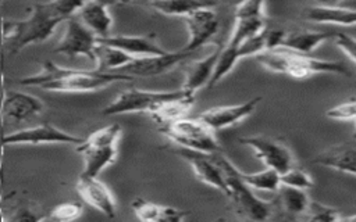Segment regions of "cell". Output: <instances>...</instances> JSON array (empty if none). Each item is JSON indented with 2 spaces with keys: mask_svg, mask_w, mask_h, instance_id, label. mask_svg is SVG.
Returning a JSON list of instances; mask_svg holds the SVG:
<instances>
[{
  "mask_svg": "<svg viewBox=\"0 0 356 222\" xmlns=\"http://www.w3.org/2000/svg\"><path fill=\"white\" fill-rule=\"evenodd\" d=\"M44 218L46 215L38 205L31 203H21L15 207L7 219H3V222H42Z\"/></svg>",
  "mask_w": 356,
  "mask_h": 222,
  "instance_id": "cell-31",
  "label": "cell"
},
{
  "mask_svg": "<svg viewBox=\"0 0 356 222\" xmlns=\"http://www.w3.org/2000/svg\"><path fill=\"white\" fill-rule=\"evenodd\" d=\"M239 143L250 147L254 155L266 165V168L277 171L280 175L296 166V160L292 150L281 140L264 135L245 136Z\"/></svg>",
  "mask_w": 356,
  "mask_h": 222,
  "instance_id": "cell-8",
  "label": "cell"
},
{
  "mask_svg": "<svg viewBox=\"0 0 356 222\" xmlns=\"http://www.w3.org/2000/svg\"><path fill=\"white\" fill-rule=\"evenodd\" d=\"M132 79L134 78L121 74L75 69L57 65L53 61H44L38 74L25 76L18 82L24 86H38L47 92L86 93L102 90L115 82H128Z\"/></svg>",
  "mask_w": 356,
  "mask_h": 222,
  "instance_id": "cell-2",
  "label": "cell"
},
{
  "mask_svg": "<svg viewBox=\"0 0 356 222\" xmlns=\"http://www.w3.org/2000/svg\"><path fill=\"white\" fill-rule=\"evenodd\" d=\"M334 35L335 33L332 32H318V31H305V29L285 32L281 47L289 49L300 54L310 56L320 44H323L330 39H334Z\"/></svg>",
  "mask_w": 356,
  "mask_h": 222,
  "instance_id": "cell-23",
  "label": "cell"
},
{
  "mask_svg": "<svg viewBox=\"0 0 356 222\" xmlns=\"http://www.w3.org/2000/svg\"><path fill=\"white\" fill-rule=\"evenodd\" d=\"M93 56H95L93 61L96 65L95 69L99 72H111V74H114L115 71H118L120 68L128 65L131 61L135 60L131 56L125 54L124 51L102 43H96Z\"/></svg>",
  "mask_w": 356,
  "mask_h": 222,
  "instance_id": "cell-25",
  "label": "cell"
},
{
  "mask_svg": "<svg viewBox=\"0 0 356 222\" xmlns=\"http://www.w3.org/2000/svg\"><path fill=\"white\" fill-rule=\"evenodd\" d=\"M43 110L44 104L33 94L8 89L1 96L0 112L6 123H19L33 119L40 115Z\"/></svg>",
  "mask_w": 356,
  "mask_h": 222,
  "instance_id": "cell-11",
  "label": "cell"
},
{
  "mask_svg": "<svg viewBox=\"0 0 356 222\" xmlns=\"http://www.w3.org/2000/svg\"><path fill=\"white\" fill-rule=\"evenodd\" d=\"M313 164L356 176V147L350 144H335L320 151Z\"/></svg>",
  "mask_w": 356,
  "mask_h": 222,
  "instance_id": "cell-20",
  "label": "cell"
},
{
  "mask_svg": "<svg viewBox=\"0 0 356 222\" xmlns=\"http://www.w3.org/2000/svg\"><path fill=\"white\" fill-rule=\"evenodd\" d=\"M191 56H192L191 53H185V51L179 50V51H167L163 56L135 58L128 65L120 68L114 74H121V75H127L131 78L159 76V75L167 74L168 71L174 69L177 65H179L182 61H185Z\"/></svg>",
  "mask_w": 356,
  "mask_h": 222,
  "instance_id": "cell-13",
  "label": "cell"
},
{
  "mask_svg": "<svg viewBox=\"0 0 356 222\" xmlns=\"http://www.w3.org/2000/svg\"><path fill=\"white\" fill-rule=\"evenodd\" d=\"M76 191L81 198L104 214L107 218H114L117 214V204L110 189L97 178L79 176L76 182Z\"/></svg>",
  "mask_w": 356,
  "mask_h": 222,
  "instance_id": "cell-17",
  "label": "cell"
},
{
  "mask_svg": "<svg viewBox=\"0 0 356 222\" xmlns=\"http://www.w3.org/2000/svg\"><path fill=\"white\" fill-rule=\"evenodd\" d=\"M0 178H1V162H0Z\"/></svg>",
  "mask_w": 356,
  "mask_h": 222,
  "instance_id": "cell-39",
  "label": "cell"
},
{
  "mask_svg": "<svg viewBox=\"0 0 356 222\" xmlns=\"http://www.w3.org/2000/svg\"><path fill=\"white\" fill-rule=\"evenodd\" d=\"M83 137L68 133L51 123L21 129L3 137V144H81Z\"/></svg>",
  "mask_w": 356,
  "mask_h": 222,
  "instance_id": "cell-10",
  "label": "cell"
},
{
  "mask_svg": "<svg viewBox=\"0 0 356 222\" xmlns=\"http://www.w3.org/2000/svg\"><path fill=\"white\" fill-rule=\"evenodd\" d=\"M221 49H222V46H218L210 54H207L203 58L195 61L186 69L185 80H184V85H182V90H185V92H188L191 94H195L199 89H202L203 86L209 85V82H210V79L213 76L216 64L218 61Z\"/></svg>",
  "mask_w": 356,
  "mask_h": 222,
  "instance_id": "cell-21",
  "label": "cell"
},
{
  "mask_svg": "<svg viewBox=\"0 0 356 222\" xmlns=\"http://www.w3.org/2000/svg\"><path fill=\"white\" fill-rule=\"evenodd\" d=\"M281 185L300 190H309L314 186V180L309 172L293 166L281 175Z\"/></svg>",
  "mask_w": 356,
  "mask_h": 222,
  "instance_id": "cell-33",
  "label": "cell"
},
{
  "mask_svg": "<svg viewBox=\"0 0 356 222\" xmlns=\"http://www.w3.org/2000/svg\"><path fill=\"white\" fill-rule=\"evenodd\" d=\"M211 1H192V0H168V1H150L147 6L157 11L159 14L168 17H182L185 18L191 12L211 6Z\"/></svg>",
  "mask_w": 356,
  "mask_h": 222,
  "instance_id": "cell-27",
  "label": "cell"
},
{
  "mask_svg": "<svg viewBox=\"0 0 356 222\" xmlns=\"http://www.w3.org/2000/svg\"><path fill=\"white\" fill-rule=\"evenodd\" d=\"M139 222H182L189 214L168 205H160L145 198H135L131 204Z\"/></svg>",
  "mask_w": 356,
  "mask_h": 222,
  "instance_id": "cell-22",
  "label": "cell"
},
{
  "mask_svg": "<svg viewBox=\"0 0 356 222\" xmlns=\"http://www.w3.org/2000/svg\"><path fill=\"white\" fill-rule=\"evenodd\" d=\"M83 212V207L78 201H65L58 205H56L50 214L49 218L53 222H74L78 219Z\"/></svg>",
  "mask_w": 356,
  "mask_h": 222,
  "instance_id": "cell-32",
  "label": "cell"
},
{
  "mask_svg": "<svg viewBox=\"0 0 356 222\" xmlns=\"http://www.w3.org/2000/svg\"><path fill=\"white\" fill-rule=\"evenodd\" d=\"M97 43L115 47L132 58L163 56L167 53L156 40L154 35H110L97 39Z\"/></svg>",
  "mask_w": 356,
  "mask_h": 222,
  "instance_id": "cell-15",
  "label": "cell"
},
{
  "mask_svg": "<svg viewBox=\"0 0 356 222\" xmlns=\"http://www.w3.org/2000/svg\"><path fill=\"white\" fill-rule=\"evenodd\" d=\"M341 222H356V214H355V215H350V216L341 218Z\"/></svg>",
  "mask_w": 356,
  "mask_h": 222,
  "instance_id": "cell-37",
  "label": "cell"
},
{
  "mask_svg": "<svg viewBox=\"0 0 356 222\" xmlns=\"http://www.w3.org/2000/svg\"><path fill=\"white\" fill-rule=\"evenodd\" d=\"M327 117L337 121H355L356 119V99L339 103L327 111Z\"/></svg>",
  "mask_w": 356,
  "mask_h": 222,
  "instance_id": "cell-35",
  "label": "cell"
},
{
  "mask_svg": "<svg viewBox=\"0 0 356 222\" xmlns=\"http://www.w3.org/2000/svg\"><path fill=\"white\" fill-rule=\"evenodd\" d=\"M341 218L337 208L312 200L302 222H341Z\"/></svg>",
  "mask_w": 356,
  "mask_h": 222,
  "instance_id": "cell-30",
  "label": "cell"
},
{
  "mask_svg": "<svg viewBox=\"0 0 356 222\" xmlns=\"http://www.w3.org/2000/svg\"><path fill=\"white\" fill-rule=\"evenodd\" d=\"M277 204L281 212H284L288 218H303L310 205V197L306 190L289 187L281 185L277 191Z\"/></svg>",
  "mask_w": 356,
  "mask_h": 222,
  "instance_id": "cell-24",
  "label": "cell"
},
{
  "mask_svg": "<svg viewBox=\"0 0 356 222\" xmlns=\"http://www.w3.org/2000/svg\"><path fill=\"white\" fill-rule=\"evenodd\" d=\"M107 3L103 1H83L78 10V19L97 37L103 39L110 36L113 28V17L108 12Z\"/></svg>",
  "mask_w": 356,
  "mask_h": 222,
  "instance_id": "cell-18",
  "label": "cell"
},
{
  "mask_svg": "<svg viewBox=\"0 0 356 222\" xmlns=\"http://www.w3.org/2000/svg\"><path fill=\"white\" fill-rule=\"evenodd\" d=\"M213 157L222 172L227 187L225 196L235 214L248 222H268L273 215V204L260 200L253 193L243 182L241 171L222 153H216Z\"/></svg>",
  "mask_w": 356,
  "mask_h": 222,
  "instance_id": "cell-4",
  "label": "cell"
},
{
  "mask_svg": "<svg viewBox=\"0 0 356 222\" xmlns=\"http://www.w3.org/2000/svg\"><path fill=\"white\" fill-rule=\"evenodd\" d=\"M160 132L178 147L206 154L221 153V146L214 132L197 118L177 119L171 123L160 126Z\"/></svg>",
  "mask_w": 356,
  "mask_h": 222,
  "instance_id": "cell-6",
  "label": "cell"
},
{
  "mask_svg": "<svg viewBox=\"0 0 356 222\" xmlns=\"http://www.w3.org/2000/svg\"><path fill=\"white\" fill-rule=\"evenodd\" d=\"M263 29L264 19H235V25L227 44L231 47H239L242 43L256 36Z\"/></svg>",
  "mask_w": 356,
  "mask_h": 222,
  "instance_id": "cell-29",
  "label": "cell"
},
{
  "mask_svg": "<svg viewBox=\"0 0 356 222\" xmlns=\"http://www.w3.org/2000/svg\"><path fill=\"white\" fill-rule=\"evenodd\" d=\"M184 94V90L156 92L143 89H127L121 92L108 105L102 110L103 115H121L131 112H156L165 103L175 100Z\"/></svg>",
  "mask_w": 356,
  "mask_h": 222,
  "instance_id": "cell-7",
  "label": "cell"
},
{
  "mask_svg": "<svg viewBox=\"0 0 356 222\" xmlns=\"http://www.w3.org/2000/svg\"><path fill=\"white\" fill-rule=\"evenodd\" d=\"M334 42L339 50H342L356 64V37L338 32L334 35Z\"/></svg>",
  "mask_w": 356,
  "mask_h": 222,
  "instance_id": "cell-36",
  "label": "cell"
},
{
  "mask_svg": "<svg viewBox=\"0 0 356 222\" xmlns=\"http://www.w3.org/2000/svg\"><path fill=\"white\" fill-rule=\"evenodd\" d=\"M302 17L306 21L317 24H332L341 26L356 25V8L342 7V6H327V4H313L307 6L302 11Z\"/></svg>",
  "mask_w": 356,
  "mask_h": 222,
  "instance_id": "cell-19",
  "label": "cell"
},
{
  "mask_svg": "<svg viewBox=\"0 0 356 222\" xmlns=\"http://www.w3.org/2000/svg\"><path fill=\"white\" fill-rule=\"evenodd\" d=\"M121 133V126L111 123L92 132L76 146L75 150L83 157V169L79 176L97 178L103 169L115 162L118 154L117 144Z\"/></svg>",
  "mask_w": 356,
  "mask_h": 222,
  "instance_id": "cell-5",
  "label": "cell"
},
{
  "mask_svg": "<svg viewBox=\"0 0 356 222\" xmlns=\"http://www.w3.org/2000/svg\"><path fill=\"white\" fill-rule=\"evenodd\" d=\"M256 60L266 69L275 74H284L295 79H303L314 74H337L343 76L352 75L348 67L342 62L320 60L317 57L300 54L285 47L263 51L256 56Z\"/></svg>",
  "mask_w": 356,
  "mask_h": 222,
  "instance_id": "cell-3",
  "label": "cell"
},
{
  "mask_svg": "<svg viewBox=\"0 0 356 222\" xmlns=\"http://www.w3.org/2000/svg\"><path fill=\"white\" fill-rule=\"evenodd\" d=\"M82 4L83 1L76 0L33 3L24 19L6 24L3 43L7 54H18L29 44L47 40L56 26L74 17Z\"/></svg>",
  "mask_w": 356,
  "mask_h": 222,
  "instance_id": "cell-1",
  "label": "cell"
},
{
  "mask_svg": "<svg viewBox=\"0 0 356 222\" xmlns=\"http://www.w3.org/2000/svg\"><path fill=\"white\" fill-rule=\"evenodd\" d=\"M3 211V197L0 196V212Z\"/></svg>",
  "mask_w": 356,
  "mask_h": 222,
  "instance_id": "cell-38",
  "label": "cell"
},
{
  "mask_svg": "<svg viewBox=\"0 0 356 222\" xmlns=\"http://www.w3.org/2000/svg\"><path fill=\"white\" fill-rule=\"evenodd\" d=\"M216 6L217 3L199 8L184 18L188 33H189V39L185 47L182 49V51L191 53V54L195 53L217 33L220 22L214 11Z\"/></svg>",
  "mask_w": 356,
  "mask_h": 222,
  "instance_id": "cell-12",
  "label": "cell"
},
{
  "mask_svg": "<svg viewBox=\"0 0 356 222\" xmlns=\"http://www.w3.org/2000/svg\"><path fill=\"white\" fill-rule=\"evenodd\" d=\"M175 151L191 165L197 180H200L225 194L227 187H225L224 176H222V172H221L220 166L217 165L213 154L193 151V150H188V148H182V147H178Z\"/></svg>",
  "mask_w": 356,
  "mask_h": 222,
  "instance_id": "cell-16",
  "label": "cell"
},
{
  "mask_svg": "<svg viewBox=\"0 0 356 222\" xmlns=\"http://www.w3.org/2000/svg\"><path fill=\"white\" fill-rule=\"evenodd\" d=\"M235 19H264L266 3L264 1H243L235 7Z\"/></svg>",
  "mask_w": 356,
  "mask_h": 222,
  "instance_id": "cell-34",
  "label": "cell"
},
{
  "mask_svg": "<svg viewBox=\"0 0 356 222\" xmlns=\"http://www.w3.org/2000/svg\"><path fill=\"white\" fill-rule=\"evenodd\" d=\"M65 22L64 33L53 51L57 54H64L68 58L86 57L93 61V51L97 37L75 17H71Z\"/></svg>",
  "mask_w": 356,
  "mask_h": 222,
  "instance_id": "cell-9",
  "label": "cell"
},
{
  "mask_svg": "<svg viewBox=\"0 0 356 222\" xmlns=\"http://www.w3.org/2000/svg\"><path fill=\"white\" fill-rule=\"evenodd\" d=\"M241 176L243 182L253 190H263V191H274L277 193L281 186V175L270 168L254 173H245L241 171Z\"/></svg>",
  "mask_w": 356,
  "mask_h": 222,
  "instance_id": "cell-28",
  "label": "cell"
},
{
  "mask_svg": "<svg viewBox=\"0 0 356 222\" xmlns=\"http://www.w3.org/2000/svg\"><path fill=\"white\" fill-rule=\"evenodd\" d=\"M193 103H195V94H191L184 90V94L181 97L165 103L163 107H160L156 112L152 114V118L160 126H164L177 119L185 118V115L192 108Z\"/></svg>",
  "mask_w": 356,
  "mask_h": 222,
  "instance_id": "cell-26",
  "label": "cell"
},
{
  "mask_svg": "<svg viewBox=\"0 0 356 222\" xmlns=\"http://www.w3.org/2000/svg\"><path fill=\"white\" fill-rule=\"evenodd\" d=\"M260 100H261L260 97H254L241 104L213 107V108L204 110L196 118L216 133L217 130L232 126L243 121L245 118H248L256 110Z\"/></svg>",
  "mask_w": 356,
  "mask_h": 222,
  "instance_id": "cell-14",
  "label": "cell"
}]
</instances>
